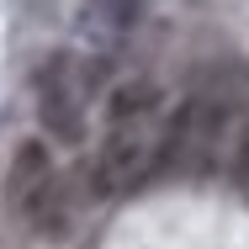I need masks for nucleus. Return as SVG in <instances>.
Returning a JSON list of instances; mask_svg holds the SVG:
<instances>
[{
    "mask_svg": "<svg viewBox=\"0 0 249 249\" xmlns=\"http://www.w3.org/2000/svg\"><path fill=\"white\" fill-rule=\"evenodd\" d=\"M101 90L96 64L74 58V53H53L37 74V106H43V127L64 143H80L85 138V111L90 96Z\"/></svg>",
    "mask_w": 249,
    "mask_h": 249,
    "instance_id": "obj_4",
    "label": "nucleus"
},
{
    "mask_svg": "<svg viewBox=\"0 0 249 249\" xmlns=\"http://www.w3.org/2000/svg\"><path fill=\"white\" fill-rule=\"evenodd\" d=\"M249 117V64H207L186 101L170 111L164 127V159L159 170L170 175H217L233 154V138Z\"/></svg>",
    "mask_w": 249,
    "mask_h": 249,
    "instance_id": "obj_1",
    "label": "nucleus"
},
{
    "mask_svg": "<svg viewBox=\"0 0 249 249\" xmlns=\"http://www.w3.org/2000/svg\"><path fill=\"white\" fill-rule=\"evenodd\" d=\"M164 127H170V106L149 80H133L111 96V117H106V138L96 149L90 180L101 196H127L149 180L164 159Z\"/></svg>",
    "mask_w": 249,
    "mask_h": 249,
    "instance_id": "obj_2",
    "label": "nucleus"
},
{
    "mask_svg": "<svg viewBox=\"0 0 249 249\" xmlns=\"http://www.w3.org/2000/svg\"><path fill=\"white\" fill-rule=\"evenodd\" d=\"M5 201H11V212L27 228H37L48 239L69 233V191H64V180H58V170H53L43 143H21L16 149L11 175H5Z\"/></svg>",
    "mask_w": 249,
    "mask_h": 249,
    "instance_id": "obj_3",
    "label": "nucleus"
},
{
    "mask_svg": "<svg viewBox=\"0 0 249 249\" xmlns=\"http://www.w3.org/2000/svg\"><path fill=\"white\" fill-rule=\"evenodd\" d=\"M228 170H233V180L244 186V196H249V117H244V127H239V138H233V154H228Z\"/></svg>",
    "mask_w": 249,
    "mask_h": 249,
    "instance_id": "obj_6",
    "label": "nucleus"
},
{
    "mask_svg": "<svg viewBox=\"0 0 249 249\" xmlns=\"http://www.w3.org/2000/svg\"><path fill=\"white\" fill-rule=\"evenodd\" d=\"M143 5H149V0H90L85 16H80V32H85L90 43H117V37H127V32L138 27Z\"/></svg>",
    "mask_w": 249,
    "mask_h": 249,
    "instance_id": "obj_5",
    "label": "nucleus"
}]
</instances>
